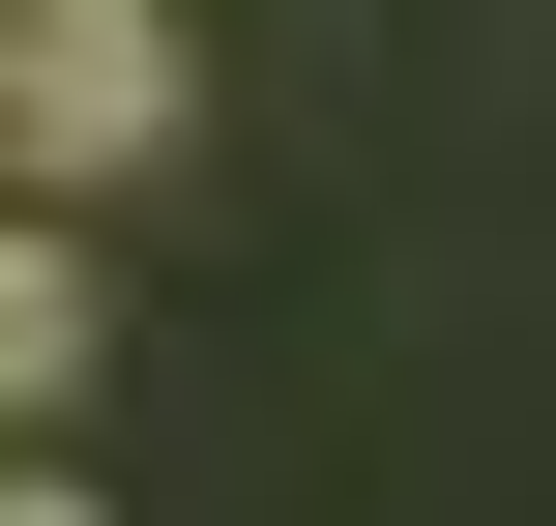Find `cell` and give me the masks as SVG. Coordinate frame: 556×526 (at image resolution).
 <instances>
[{
	"label": "cell",
	"instance_id": "cell-2",
	"mask_svg": "<svg viewBox=\"0 0 556 526\" xmlns=\"http://www.w3.org/2000/svg\"><path fill=\"white\" fill-rule=\"evenodd\" d=\"M88 351H117L88 234H59V205H0V439H29V410H88Z\"/></svg>",
	"mask_w": 556,
	"mask_h": 526
},
{
	"label": "cell",
	"instance_id": "cell-3",
	"mask_svg": "<svg viewBox=\"0 0 556 526\" xmlns=\"http://www.w3.org/2000/svg\"><path fill=\"white\" fill-rule=\"evenodd\" d=\"M0 526H117V498H59V469H0Z\"/></svg>",
	"mask_w": 556,
	"mask_h": 526
},
{
	"label": "cell",
	"instance_id": "cell-1",
	"mask_svg": "<svg viewBox=\"0 0 556 526\" xmlns=\"http://www.w3.org/2000/svg\"><path fill=\"white\" fill-rule=\"evenodd\" d=\"M176 117H205L176 0H0V205H88V176H147Z\"/></svg>",
	"mask_w": 556,
	"mask_h": 526
}]
</instances>
